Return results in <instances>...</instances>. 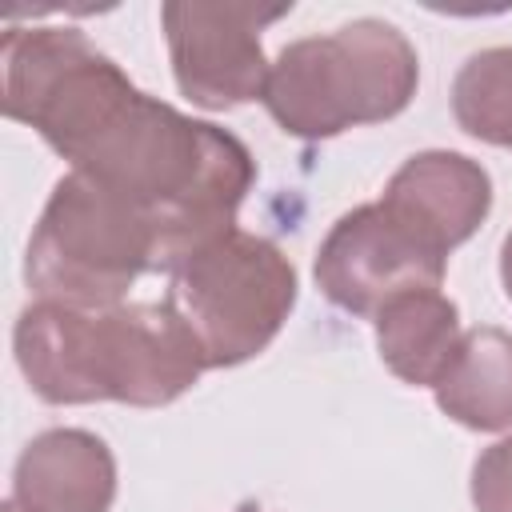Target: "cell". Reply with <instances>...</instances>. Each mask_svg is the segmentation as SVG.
<instances>
[{
	"mask_svg": "<svg viewBox=\"0 0 512 512\" xmlns=\"http://www.w3.org/2000/svg\"><path fill=\"white\" fill-rule=\"evenodd\" d=\"M12 496L28 512H108L116 500V456L88 428H48L20 448Z\"/></svg>",
	"mask_w": 512,
	"mask_h": 512,
	"instance_id": "cell-9",
	"label": "cell"
},
{
	"mask_svg": "<svg viewBox=\"0 0 512 512\" xmlns=\"http://www.w3.org/2000/svg\"><path fill=\"white\" fill-rule=\"evenodd\" d=\"M444 272L448 252H440L384 200L344 212L328 228L312 260L316 288L328 296V304L368 320L400 292L440 288Z\"/></svg>",
	"mask_w": 512,
	"mask_h": 512,
	"instance_id": "cell-6",
	"label": "cell"
},
{
	"mask_svg": "<svg viewBox=\"0 0 512 512\" xmlns=\"http://www.w3.org/2000/svg\"><path fill=\"white\" fill-rule=\"evenodd\" d=\"M500 284H504V296L512 300V228H508V236L500 244Z\"/></svg>",
	"mask_w": 512,
	"mask_h": 512,
	"instance_id": "cell-14",
	"label": "cell"
},
{
	"mask_svg": "<svg viewBox=\"0 0 512 512\" xmlns=\"http://www.w3.org/2000/svg\"><path fill=\"white\" fill-rule=\"evenodd\" d=\"M148 272H164L152 216L116 188L68 168L28 236V292L68 308H116Z\"/></svg>",
	"mask_w": 512,
	"mask_h": 512,
	"instance_id": "cell-4",
	"label": "cell"
},
{
	"mask_svg": "<svg viewBox=\"0 0 512 512\" xmlns=\"http://www.w3.org/2000/svg\"><path fill=\"white\" fill-rule=\"evenodd\" d=\"M16 368L44 404L164 408L204 372V352L168 304L68 308L32 300L12 328Z\"/></svg>",
	"mask_w": 512,
	"mask_h": 512,
	"instance_id": "cell-2",
	"label": "cell"
},
{
	"mask_svg": "<svg viewBox=\"0 0 512 512\" xmlns=\"http://www.w3.org/2000/svg\"><path fill=\"white\" fill-rule=\"evenodd\" d=\"M236 512H260V508H236Z\"/></svg>",
	"mask_w": 512,
	"mask_h": 512,
	"instance_id": "cell-16",
	"label": "cell"
},
{
	"mask_svg": "<svg viewBox=\"0 0 512 512\" xmlns=\"http://www.w3.org/2000/svg\"><path fill=\"white\" fill-rule=\"evenodd\" d=\"M420 84L412 40L376 16H360L324 36L292 40L276 52L264 108L296 140H332L356 124L400 116Z\"/></svg>",
	"mask_w": 512,
	"mask_h": 512,
	"instance_id": "cell-3",
	"label": "cell"
},
{
	"mask_svg": "<svg viewBox=\"0 0 512 512\" xmlns=\"http://www.w3.org/2000/svg\"><path fill=\"white\" fill-rule=\"evenodd\" d=\"M468 492L476 512H512V436L488 444L476 456Z\"/></svg>",
	"mask_w": 512,
	"mask_h": 512,
	"instance_id": "cell-13",
	"label": "cell"
},
{
	"mask_svg": "<svg viewBox=\"0 0 512 512\" xmlns=\"http://www.w3.org/2000/svg\"><path fill=\"white\" fill-rule=\"evenodd\" d=\"M4 116L132 204L164 244V276L200 244L236 228L256 184L240 136L140 92L80 28H8L0 40Z\"/></svg>",
	"mask_w": 512,
	"mask_h": 512,
	"instance_id": "cell-1",
	"label": "cell"
},
{
	"mask_svg": "<svg viewBox=\"0 0 512 512\" xmlns=\"http://www.w3.org/2000/svg\"><path fill=\"white\" fill-rule=\"evenodd\" d=\"M436 408L472 432L512 428V332L468 328L448 372L436 380Z\"/></svg>",
	"mask_w": 512,
	"mask_h": 512,
	"instance_id": "cell-11",
	"label": "cell"
},
{
	"mask_svg": "<svg viewBox=\"0 0 512 512\" xmlns=\"http://www.w3.org/2000/svg\"><path fill=\"white\" fill-rule=\"evenodd\" d=\"M296 292V268L272 240L228 228L168 272L164 304L196 336L208 368H236L280 336Z\"/></svg>",
	"mask_w": 512,
	"mask_h": 512,
	"instance_id": "cell-5",
	"label": "cell"
},
{
	"mask_svg": "<svg viewBox=\"0 0 512 512\" xmlns=\"http://www.w3.org/2000/svg\"><path fill=\"white\" fill-rule=\"evenodd\" d=\"M288 12L292 4L168 0L160 8V20L180 96L208 112L264 100L272 64L264 60L260 32Z\"/></svg>",
	"mask_w": 512,
	"mask_h": 512,
	"instance_id": "cell-7",
	"label": "cell"
},
{
	"mask_svg": "<svg viewBox=\"0 0 512 512\" xmlns=\"http://www.w3.org/2000/svg\"><path fill=\"white\" fill-rule=\"evenodd\" d=\"M452 116L472 140L512 148V44L472 52L452 80Z\"/></svg>",
	"mask_w": 512,
	"mask_h": 512,
	"instance_id": "cell-12",
	"label": "cell"
},
{
	"mask_svg": "<svg viewBox=\"0 0 512 512\" xmlns=\"http://www.w3.org/2000/svg\"><path fill=\"white\" fill-rule=\"evenodd\" d=\"M0 512H28V508H24V504H20V500H16V496H8V500H4V504H0Z\"/></svg>",
	"mask_w": 512,
	"mask_h": 512,
	"instance_id": "cell-15",
	"label": "cell"
},
{
	"mask_svg": "<svg viewBox=\"0 0 512 512\" xmlns=\"http://www.w3.org/2000/svg\"><path fill=\"white\" fill-rule=\"evenodd\" d=\"M396 216L420 228L440 252L452 256L492 212V176L480 160L448 148L408 156L380 196Z\"/></svg>",
	"mask_w": 512,
	"mask_h": 512,
	"instance_id": "cell-8",
	"label": "cell"
},
{
	"mask_svg": "<svg viewBox=\"0 0 512 512\" xmlns=\"http://www.w3.org/2000/svg\"><path fill=\"white\" fill-rule=\"evenodd\" d=\"M372 328L384 368L412 388H436L464 340L460 308L440 288H412L392 296L372 316Z\"/></svg>",
	"mask_w": 512,
	"mask_h": 512,
	"instance_id": "cell-10",
	"label": "cell"
}]
</instances>
